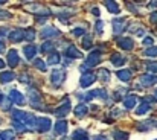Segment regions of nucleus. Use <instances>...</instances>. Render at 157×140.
<instances>
[{
  "label": "nucleus",
  "instance_id": "obj_1",
  "mask_svg": "<svg viewBox=\"0 0 157 140\" xmlns=\"http://www.w3.org/2000/svg\"><path fill=\"white\" fill-rule=\"evenodd\" d=\"M12 120H17L20 122L21 125L26 127V130L32 131L34 128H37V119L31 114V113H26V111H20V110H14L12 111Z\"/></svg>",
  "mask_w": 157,
  "mask_h": 140
},
{
  "label": "nucleus",
  "instance_id": "obj_2",
  "mask_svg": "<svg viewBox=\"0 0 157 140\" xmlns=\"http://www.w3.org/2000/svg\"><path fill=\"white\" fill-rule=\"evenodd\" d=\"M64 78H66V75L59 69H55V70H52V73H51V82H52L53 87H59L64 82Z\"/></svg>",
  "mask_w": 157,
  "mask_h": 140
},
{
  "label": "nucleus",
  "instance_id": "obj_3",
  "mask_svg": "<svg viewBox=\"0 0 157 140\" xmlns=\"http://www.w3.org/2000/svg\"><path fill=\"white\" fill-rule=\"evenodd\" d=\"M28 96H29V102H31V105L34 107V108H41V94L38 93L35 89H31L29 90V93H28Z\"/></svg>",
  "mask_w": 157,
  "mask_h": 140
},
{
  "label": "nucleus",
  "instance_id": "obj_4",
  "mask_svg": "<svg viewBox=\"0 0 157 140\" xmlns=\"http://www.w3.org/2000/svg\"><path fill=\"white\" fill-rule=\"evenodd\" d=\"M111 26H113V34H114V35H119V34H122V32L125 31V28H127V20H125V18H116V20L111 21Z\"/></svg>",
  "mask_w": 157,
  "mask_h": 140
},
{
  "label": "nucleus",
  "instance_id": "obj_5",
  "mask_svg": "<svg viewBox=\"0 0 157 140\" xmlns=\"http://www.w3.org/2000/svg\"><path fill=\"white\" fill-rule=\"evenodd\" d=\"M101 59H102V56H101V50H93V52L87 56L86 64H87L89 67H93V66H98V64L101 62Z\"/></svg>",
  "mask_w": 157,
  "mask_h": 140
},
{
  "label": "nucleus",
  "instance_id": "obj_6",
  "mask_svg": "<svg viewBox=\"0 0 157 140\" xmlns=\"http://www.w3.org/2000/svg\"><path fill=\"white\" fill-rule=\"evenodd\" d=\"M51 127H52V122H51L49 117H38L37 119V131L46 133V131L51 130Z\"/></svg>",
  "mask_w": 157,
  "mask_h": 140
},
{
  "label": "nucleus",
  "instance_id": "obj_7",
  "mask_svg": "<svg viewBox=\"0 0 157 140\" xmlns=\"http://www.w3.org/2000/svg\"><path fill=\"white\" fill-rule=\"evenodd\" d=\"M139 81H140V84L144 87H151V85H156L157 84V76L156 75H151V73H145V75H142L139 78Z\"/></svg>",
  "mask_w": 157,
  "mask_h": 140
},
{
  "label": "nucleus",
  "instance_id": "obj_8",
  "mask_svg": "<svg viewBox=\"0 0 157 140\" xmlns=\"http://www.w3.org/2000/svg\"><path fill=\"white\" fill-rule=\"evenodd\" d=\"M79 81H81V82H79V84H81V87H84V89H86V87L92 85V84L96 81V75H95V73H92V72L84 73V75L81 76V79H79Z\"/></svg>",
  "mask_w": 157,
  "mask_h": 140
},
{
  "label": "nucleus",
  "instance_id": "obj_9",
  "mask_svg": "<svg viewBox=\"0 0 157 140\" xmlns=\"http://www.w3.org/2000/svg\"><path fill=\"white\" fill-rule=\"evenodd\" d=\"M59 35V31L53 26H46L41 32H40V37L41 38H53V37H58Z\"/></svg>",
  "mask_w": 157,
  "mask_h": 140
},
{
  "label": "nucleus",
  "instance_id": "obj_10",
  "mask_svg": "<svg viewBox=\"0 0 157 140\" xmlns=\"http://www.w3.org/2000/svg\"><path fill=\"white\" fill-rule=\"evenodd\" d=\"M69 111H70V100H69V99H66V100H64V104H63V105H59L53 113H55V116H56V117H64Z\"/></svg>",
  "mask_w": 157,
  "mask_h": 140
},
{
  "label": "nucleus",
  "instance_id": "obj_11",
  "mask_svg": "<svg viewBox=\"0 0 157 140\" xmlns=\"http://www.w3.org/2000/svg\"><path fill=\"white\" fill-rule=\"evenodd\" d=\"M28 11H31L34 14H40V15H51V11L46 9L44 6H41V5H29Z\"/></svg>",
  "mask_w": 157,
  "mask_h": 140
},
{
  "label": "nucleus",
  "instance_id": "obj_12",
  "mask_svg": "<svg viewBox=\"0 0 157 140\" xmlns=\"http://www.w3.org/2000/svg\"><path fill=\"white\" fill-rule=\"evenodd\" d=\"M9 40L12 43H20L25 40V31L21 29H14L12 32H9Z\"/></svg>",
  "mask_w": 157,
  "mask_h": 140
},
{
  "label": "nucleus",
  "instance_id": "obj_13",
  "mask_svg": "<svg viewBox=\"0 0 157 140\" xmlns=\"http://www.w3.org/2000/svg\"><path fill=\"white\" fill-rule=\"evenodd\" d=\"M9 99H11L14 104H17V105H23V104H25V97H23V94L20 93L18 90H11Z\"/></svg>",
  "mask_w": 157,
  "mask_h": 140
},
{
  "label": "nucleus",
  "instance_id": "obj_14",
  "mask_svg": "<svg viewBox=\"0 0 157 140\" xmlns=\"http://www.w3.org/2000/svg\"><path fill=\"white\" fill-rule=\"evenodd\" d=\"M18 62H20V58H18V53H17V50L11 49V50L8 52V64H9L11 67H15Z\"/></svg>",
  "mask_w": 157,
  "mask_h": 140
},
{
  "label": "nucleus",
  "instance_id": "obj_15",
  "mask_svg": "<svg viewBox=\"0 0 157 140\" xmlns=\"http://www.w3.org/2000/svg\"><path fill=\"white\" fill-rule=\"evenodd\" d=\"M117 46L121 47V49H124V50H133L134 41L131 38H119L117 40Z\"/></svg>",
  "mask_w": 157,
  "mask_h": 140
},
{
  "label": "nucleus",
  "instance_id": "obj_16",
  "mask_svg": "<svg viewBox=\"0 0 157 140\" xmlns=\"http://www.w3.org/2000/svg\"><path fill=\"white\" fill-rule=\"evenodd\" d=\"M64 56H67V58H82V53L76 49L75 46H69L66 49V52H64Z\"/></svg>",
  "mask_w": 157,
  "mask_h": 140
},
{
  "label": "nucleus",
  "instance_id": "obj_17",
  "mask_svg": "<svg viewBox=\"0 0 157 140\" xmlns=\"http://www.w3.org/2000/svg\"><path fill=\"white\" fill-rule=\"evenodd\" d=\"M110 61H111V64H113L114 67H121V66H124V64H125L127 58H125V56H122V55H119V53H113V55H111V58H110Z\"/></svg>",
  "mask_w": 157,
  "mask_h": 140
},
{
  "label": "nucleus",
  "instance_id": "obj_18",
  "mask_svg": "<svg viewBox=\"0 0 157 140\" xmlns=\"http://www.w3.org/2000/svg\"><path fill=\"white\" fill-rule=\"evenodd\" d=\"M136 104H137V97H136V96H127V97H124V107H125L127 110L134 108Z\"/></svg>",
  "mask_w": 157,
  "mask_h": 140
},
{
  "label": "nucleus",
  "instance_id": "obj_19",
  "mask_svg": "<svg viewBox=\"0 0 157 140\" xmlns=\"http://www.w3.org/2000/svg\"><path fill=\"white\" fill-rule=\"evenodd\" d=\"M87 113H89V107H87V105L79 104V105L75 107V116H76V117H84Z\"/></svg>",
  "mask_w": 157,
  "mask_h": 140
},
{
  "label": "nucleus",
  "instance_id": "obj_20",
  "mask_svg": "<svg viewBox=\"0 0 157 140\" xmlns=\"http://www.w3.org/2000/svg\"><path fill=\"white\" fill-rule=\"evenodd\" d=\"M55 133L56 134H66L67 133V122L66 120H58L55 123Z\"/></svg>",
  "mask_w": 157,
  "mask_h": 140
},
{
  "label": "nucleus",
  "instance_id": "obj_21",
  "mask_svg": "<svg viewBox=\"0 0 157 140\" xmlns=\"http://www.w3.org/2000/svg\"><path fill=\"white\" fill-rule=\"evenodd\" d=\"M14 78H15V75L12 72H2L0 73V82L2 84H8V82L14 81Z\"/></svg>",
  "mask_w": 157,
  "mask_h": 140
},
{
  "label": "nucleus",
  "instance_id": "obj_22",
  "mask_svg": "<svg viewBox=\"0 0 157 140\" xmlns=\"http://www.w3.org/2000/svg\"><path fill=\"white\" fill-rule=\"evenodd\" d=\"M23 50H25L26 59H34V56H35V53H37V47L32 46V44H29V46L25 47Z\"/></svg>",
  "mask_w": 157,
  "mask_h": 140
},
{
  "label": "nucleus",
  "instance_id": "obj_23",
  "mask_svg": "<svg viewBox=\"0 0 157 140\" xmlns=\"http://www.w3.org/2000/svg\"><path fill=\"white\" fill-rule=\"evenodd\" d=\"M116 75H117V78H119L121 81H124V82H128V81L131 79V72H130V70H119Z\"/></svg>",
  "mask_w": 157,
  "mask_h": 140
},
{
  "label": "nucleus",
  "instance_id": "obj_24",
  "mask_svg": "<svg viewBox=\"0 0 157 140\" xmlns=\"http://www.w3.org/2000/svg\"><path fill=\"white\" fill-rule=\"evenodd\" d=\"M72 137H73V140H86L89 139V134H87L86 130H76Z\"/></svg>",
  "mask_w": 157,
  "mask_h": 140
},
{
  "label": "nucleus",
  "instance_id": "obj_25",
  "mask_svg": "<svg viewBox=\"0 0 157 140\" xmlns=\"http://www.w3.org/2000/svg\"><path fill=\"white\" fill-rule=\"evenodd\" d=\"M104 5L107 6V9H108L110 12H113V14H119V12H121V8L117 6L116 2H105Z\"/></svg>",
  "mask_w": 157,
  "mask_h": 140
},
{
  "label": "nucleus",
  "instance_id": "obj_26",
  "mask_svg": "<svg viewBox=\"0 0 157 140\" xmlns=\"http://www.w3.org/2000/svg\"><path fill=\"white\" fill-rule=\"evenodd\" d=\"M150 108H151V105L147 104V102H144V104H140V107L136 108V114H137V116H142V114H145Z\"/></svg>",
  "mask_w": 157,
  "mask_h": 140
},
{
  "label": "nucleus",
  "instance_id": "obj_27",
  "mask_svg": "<svg viewBox=\"0 0 157 140\" xmlns=\"http://www.w3.org/2000/svg\"><path fill=\"white\" fill-rule=\"evenodd\" d=\"M113 137H114V140H127L128 139V133L116 130V131H113Z\"/></svg>",
  "mask_w": 157,
  "mask_h": 140
},
{
  "label": "nucleus",
  "instance_id": "obj_28",
  "mask_svg": "<svg viewBox=\"0 0 157 140\" xmlns=\"http://www.w3.org/2000/svg\"><path fill=\"white\" fill-rule=\"evenodd\" d=\"M14 137H15V133L11 131V130H6V131L0 133V140H12Z\"/></svg>",
  "mask_w": 157,
  "mask_h": 140
},
{
  "label": "nucleus",
  "instance_id": "obj_29",
  "mask_svg": "<svg viewBox=\"0 0 157 140\" xmlns=\"http://www.w3.org/2000/svg\"><path fill=\"white\" fill-rule=\"evenodd\" d=\"M59 61H61V58H59V55H58L56 52H52V53L49 55V58H48V62H49L51 66L59 64Z\"/></svg>",
  "mask_w": 157,
  "mask_h": 140
},
{
  "label": "nucleus",
  "instance_id": "obj_30",
  "mask_svg": "<svg viewBox=\"0 0 157 140\" xmlns=\"http://www.w3.org/2000/svg\"><path fill=\"white\" fill-rule=\"evenodd\" d=\"M53 47H55V44H53L52 41H46L44 44H41V47H40V50H41L43 53H48V52H51V53H52Z\"/></svg>",
  "mask_w": 157,
  "mask_h": 140
},
{
  "label": "nucleus",
  "instance_id": "obj_31",
  "mask_svg": "<svg viewBox=\"0 0 157 140\" xmlns=\"http://www.w3.org/2000/svg\"><path fill=\"white\" fill-rule=\"evenodd\" d=\"M11 104H12V100H11L9 97H5V96H3V99H2V102H0V107L3 108V111H8V110H11Z\"/></svg>",
  "mask_w": 157,
  "mask_h": 140
},
{
  "label": "nucleus",
  "instance_id": "obj_32",
  "mask_svg": "<svg viewBox=\"0 0 157 140\" xmlns=\"http://www.w3.org/2000/svg\"><path fill=\"white\" fill-rule=\"evenodd\" d=\"M99 78H101L102 82H108L110 81V72L107 69H101L99 70Z\"/></svg>",
  "mask_w": 157,
  "mask_h": 140
},
{
  "label": "nucleus",
  "instance_id": "obj_33",
  "mask_svg": "<svg viewBox=\"0 0 157 140\" xmlns=\"http://www.w3.org/2000/svg\"><path fill=\"white\" fill-rule=\"evenodd\" d=\"M35 37H37V34H35V31H34L32 28H29V29L25 31V38H26L28 41H32Z\"/></svg>",
  "mask_w": 157,
  "mask_h": 140
},
{
  "label": "nucleus",
  "instance_id": "obj_34",
  "mask_svg": "<svg viewBox=\"0 0 157 140\" xmlns=\"http://www.w3.org/2000/svg\"><path fill=\"white\" fill-rule=\"evenodd\" d=\"M34 66H35L38 70H41V72H46V62H44L43 59H40V58L34 59Z\"/></svg>",
  "mask_w": 157,
  "mask_h": 140
},
{
  "label": "nucleus",
  "instance_id": "obj_35",
  "mask_svg": "<svg viewBox=\"0 0 157 140\" xmlns=\"http://www.w3.org/2000/svg\"><path fill=\"white\" fill-rule=\"evenodd\" d=\"M144 55L145 56H150V58H154V56H157V47H148L145 52H144Z\"/></svg>",
  "mask_w": 157,
  "mask_h": 140
},
{
  "label": "nucleus",
  "instance_id": "obj_36",
  "mask_svg": "<svg viewBox=\"0 0 157 140\" xmlns=\"http://www.w3.org/2000/svg\"><path fill=\"white\" fill-rule=\"evenodd\" d=\"M92 46H93V44H92V37L84 35V38H82V47H84V49H90Z\"/></svg>",
  "mask_w": 157,
  "mask_h": 140
},
{
  "label": "nucleus",
  "instance_id": "obj_37",
  "mask_svg": "<svg viewBox=\"0 0 157 140\" xmlns=\"http://www.w3.org/2000/svg\"><path fill=\"white\" fill-rule=\"evenodd\" d=\"M72 34H73L75 37H82V35H86V29H84V28H75V29L72 31Z\"/></svg>",
  "mask_w": 157,
  "mask_h": 140
},
{
  "label": "nucleus",
  "instance_id": "obj_38",
  "mask_svg": "<svg viewBox=\"0 0 157 140\" xmlns=\"http://www.w3.org/2000/svg\"><path fill=\"white\" fill-rule=\"evenodd\" d=\"M133 34L137 35V37H142V35L145 34V29H144L142 26H134V28H133Z\"/></svg>",
  "mask_w": 157,
  "mask_h": 140
},
{
  "label": "nucleus",
  "instance_id": "obj_39",
  "mask_svg": "<svg viewBox=\"0 0 157 140\" xmlns=\"http://www.w3.org/2000/svg\"><path fill=\"white\" fill-rule=\"evenodd\" d=\"M95 29H96V34H98V35L102 34V31H104V23H102V20H98V21H96Z\"/></svg>",
  "mask_w": 157,
  "mask_h": 140
},
{
  "label": "nucleus",
  "instance_id": "obj_40",
  "mask_svg": "<svg viewBox=\"0 0 157 140\" xmlns=\"http://www.w3.org/2000/svg\"><path fill=\"white\" fill-rule=\"evenodd\" d=\"M147 69H148V72H151V73H157V61L148 62V64H147Z\"/></svg>",
  "mask_w": 157,
  "mask_h": 140
},
{
  "label": "nucleus",
  "instance_id": "obj_41",
  "mask_svg": "<svg viewBox=\"0 0 157 140\" xmlns=\"http://www.w3.org/2000/svg\"><path fill=\"white\" fill-rule=\"evenodd\" d=\"M12 127L17 130V131H26V127L25 125H21L20 122H17V120H12Z\"/></svg>",
  "mask_w": 157,
  "mask_h": 140
},
{
  "label": "nucleus",
  "instance_id": "obj_42",
  "mask_svg": "<svg viewBox=\"0 0 157 140\" xmlns=\"http://www.w3.org/2000/svg\"><path fill=\"white\" fill-rule=\"evenodd\" d=\"M142 43H144L145 46H148V47H153V43H154V40H153V37H145Z\"/></svg>",
  "mask_w": 157,
  "mask_h": 140
},
{
  "label": "nucleus",
  "instance_id": "obj_43",
  "mask_svg": "<svg viewBox=\"0 0 157 140\" xmlns=\"http://www.w3.org/2000/svg\"><path fill=\"white\" fill-rule=\"evenodd\" d=\"M12 15H11V12H8V11H5V9H0V20H3V18H11Z\"/></svg>",
  "mask_w": 157,
  "mask_h": 140
},
{
  "label": "nucleus",
  "instance_id": "obj_44",
  "mask_svg": "<svg viewBox=\"0 0 157 140\" xmlns=\"http://www.w3.org/2000/svg\"><path fill=\"white\" fill-rule=\"evenodd\" d=\"M18 79H20L21 82H31V81H29L31 78H29V76H28L26 73H23V75H20V76H18Z\"/></svg>",
  "mask_w": 157,
  "mask_h": 140
},
{
  "label": "nucleus",
  "instance_id": "obj_45",
  "mask_svg": "<svg viewBox=\"0 0 157 140\" xmlns=\"http://www.w3.org/2000/svg\"><path fill=\"white\" fill-rule=\"evenodd\" d=\"M150 20H151L153 23H157V12H153V14L150 15Z\"/></svg>",
  "mask_w": 157,
  "mask_h": 140
},
{
  "label": "nucleus",
  "instance_id": "obj_46",
  "mask_svg": "<svg viewBox=\"0 0 157 140\" xmlns=\"http://www.w3.org/2000/svg\"><path fill=\"white\" fill-rule=\"evenodd\" d=\"M3 52H5V43L0 41V53H3Z\"/></svg>",
  "mask_w": 157,
  "mask_h": 140
},
{
  "label": "nucleus",
  "instance_id": "obj_47",
  "mask_svg": "<svg viewBox=\"0 0 157 140\" xmlns=\"http://www.w3.org/2000/svg\"><path fill=\"white\" fill-rule=\"evenodd\" d=\"M150 6H151V8H157V2H150V3H148V8H150Z\"/></svg>",
  "mask_w": 157,
  "mask_h": 140
},
{
  "label": "nucleus",
  "instance_id": "obj_48",
  "mask_svg": "<svg viewBox=\"0 0 157 140\" xmlns=\"http://www.w3.org/2000/svg\"><path fill=\"white\" fill-rule=\"evenodd\" d=\"M92 14H95V15H99V9H98V8H93V9H92Z\"/></svg>",
  "mask_w": 157,
  "mask_h": 140
},
{
  "label": "nucleus",
  "instance_id": "obj_49",
  "mask_svg": "<svg viewBox=\"0 0 157 140\" xmlns=\"http://www.w3.org/2000/svg\"><path fill=\"white\" fill-rule=\"evenodd\" d=\"M0 69H5V62H3V59H0Z\"/></svg>",
  "mask_w": 157,
  "mask_h": 140
},
{
  "label": "nucleus",
  "instance_id": "obj_50",
  "mask_svg": "<svg viewBox=\"0 0 157 140\" xmlns=\"http://www.w3.org/2000/svg\"><path fill=\"white\" fill-rule=\"evenodd\" d=\"M154 97H156V100H157V89H156V92H154Z\"/></svg>",
  "mask_w": 157,
  "mask_h": 140
},
{
  "label": "nucleus",
  "instance_id": "obj_51",
  "mask_svg": "<svg viewBox=\"0 0 157 140\" xmlns=\"http://www.w3.org/2000/svg\"><path fill=\"white\" fill-rule=\"evenodd\" d=\"M2 99H3V94L0 93V102H2Z\"/></svg>",
  "mask_w": 157,
  "mask_h": 140
},
{
  "label": "nucleus",
  "instance_id": "obj_52",
  "mask_svg": "<svg viewBox=\"0 0 157 140\" xmlns=\"http://www.w3.org/2000/svg\"><path fill=\"white\" fill-rule=\"evenodd\" d=\"M95 140H104V139H102V137H96Z\"/></svg>",
  "mask_w": 157,
  "mask_h": 140
},
{
  "label": "nucleus",
  "instance_id": "obj_53",
  "mask_svg": "<svg viewBox=\"0 0 157 140\" xmlns=\"http://www.w3.org/2000/svg\"><path fill=\"white\" fill-rule=\"evenodd\" d=\"M61 140H67V139H61Z\"/></svg>",
  "mask_w": 157,
  "mask_h": 140
},
{
  "label": "nucleus",
  "instance_id": "obj_54",
  "mask_svg": "<svg viewBox=\"0 0 157 140\" xmlns=\"http://www.w3.org/2000/svg\"><path fill=\"white\" fill-rule=\"evenodd\" d=\"M86 140H89V139H86Z\"/></svg>",
  "mask_w": 157,
  "mask_h": 140
},
{
  "label": "nucleus",
  "instance_id": "obj_55",
  "mask_svg": "<svg viewBox=\"0 0 157 140\" xmlns=\"http://www.w3.org/2000/svg\"><path fill=\"white\" fill-rule=\"evenodd\" d=\"M156 140H157V139H156Z\"/></svg>",
  "mask_w": 157,
  "mask_h": 140
}]
</instances>
